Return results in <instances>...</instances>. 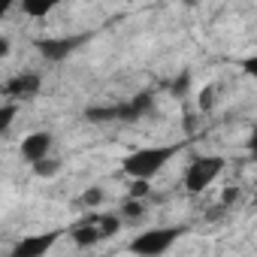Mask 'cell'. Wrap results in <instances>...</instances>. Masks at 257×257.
Listing matches in <instances>:
<instances>
[{
	"instance_id": "cell-8",
	"label": "cell",
	"mask_w": 257,
	"mask_h": 257,
	"mask_svg": "<svg viewBox=\"0 0 257 257\" xmlns=\"http://www.w3.org/2000/svg\"><path fill=\"white\" fill-rule=\"evenodd\" d=\"M73 239H76L79 248H91V245H97L103 236H100V227H97L94 221H88V224H82V227L73 230Z\"/></svg>"
},
{
	"instance_id": "cell-1",
	"label": "cell",
	"mask_w": 257,
	"mask_h": 257,
	"mask_svg": "<svg viewBox=\"0 0 257 257\" xmlns=\"http://www.w3.org/2000/svg\"><path fill=\"white\" fill-rule=\"evenodd\" d=\"M176 152H179V146H143L121 161V170L131 179H149L152 182L176 158Z\"/></svg>"
},
{
	"instance_id": "cell-13",
	"label": "cell",
	"mask_w": 257,
	"mask_h": 257,
	"mask_svg": "<svg viewBox=\"0 0 257 257\" xmlns=\"http://www.w3.org/2000/svg\"><path fill=\"white\" fill-rule=\"evenodd\" d=\"M10 52H13V43H10L7 37H0V58H7Z\"/></svg>"
},
{
	"instance_id": "cell-11",
	"label": "cell",
	"mask_w": 257,
	"mask_h": 257,
	"mask_svg": "<svg viewBox=\"0 0 257 257\" xmlns=\"http://www.w3.org/2000/svg\"><path fill=\"white\" fill-rule=\"evenodd\" d=\"M34 173H37V176H55V173H58V164H55L52 158H43V161L34 164Z\"/></svg>"
},
{
	"instance_id": "cell-12",
	"label": "cell",
	"mask_w": 257,
	"mask_h": 257,
	"mask_svg": "<svg viewBox=\"0 0 257 257\" xmlns=\"http://www.w3.org/2000/svg\"><path fill=\"white\" fill-rule=\"evenodd\" d=\"M82 200H85V206H88V209H94V206H100V203H103V191H100V188H88Z\"/></svg>"
},
{
	"instance_id": "cell-6",
	"label": "cell",
	"mask_w": 257,
	"mask_h": 257,
	"mask_svg": "<svg viewBox=\"0 0 257 257\" xmlns=\"http://www.w3.org/2000/svg\"><path fill=\"white\" fill-rule=\"evenodd\" d=\"M58 233H40V236H28L16 245V254L19 257H37V254H46L52 245H55Z\"/></svg>"
},
{
	"instance_id": "cell-9",
	"label": "cell",
	"mask_w": 257,
	"mask_h": 257,
	"mask_svg": "<svg viewBox=\"0 0 257 257\" xmlns=\"http://www.w3.org/2000/svg\"><path fill=\"white\" fill-rule=\"evenodd\" d=\"M215 97H218V88H215V85H206V88L200 91V100H197L200 112H209V109L215 106Z\"/></svg>"
},
{
	"instance_id": "cell-5",
	"label": "cell",
	"mask_w": 257,
	"mask_h": 257,
	"mask_svg": "<svg viewBox=\"0 0 257 257\" xmlns=\"http://www.w3.org/2000/svg\"><path fill=\"white\" fill-rule=\"evenodd\" d=\"M40 73H19V76H13L10 82H7V97H13V100H22V97H31L37 88H40Z\"/></svg>"
},
{
	"instance_id": "cell-2",
	"label": "cell",
	"mask_w": 257,
	"mask_h": 257,
	"mask_svg": "<svg viewBox=\"0 0 257 257\" xmlns=\"http://www.w3.org/2000/svg\"><path fill=\"white\" fill-rule=\"evenodd\" d=\"M221 173H224V158H218V155L194 158V161L185 167V188H188L191 194H200V191H206Z\"/></svg>"
},
{
	"instance_id": "cell-4",
	"label": "cell",
	"mask_w": 257,
	"mask_h": 257,
	"mask_svg": "<svg viewBox=\"0 0 257 257\" xmlns=\"http://www.w3.org/2000/svg\"><path fill=\"white\" fill-rule=\"evenodd\" d=\"M52 146H55L52 134H46V131H34V134H28V137L19 143V152H22V158H25L28 164H37V161H43V158L52 155Z\"/></svg>"
},
{
	"instance_id": "cell-3",
	"label": "cell",
	"mask_w": 257,
	"mask_h": 257,
	"mask_svg": "<svg viewBox=\"0 0 257 257\" xmlns=\"http://www.w3.org/2000/svg\"><path fill=\"white\" fill-rule=\"evenodd\" d=\"M182 236L179 227H158V230H146L140 233L134 242H131V251L134 254H146V257H158L164 251H170L176 245V239Z\"/></svg>"
},
{
	"instance_id": "cell-14",
	"label": "cell",
	"mask_w": 257,
	"mask_h": 257,
	"mask_svg": "<svg viewBox=\"0 0 257 257\" xmlns=\"http://www.w3.org/2000/svg\"><path fill=\"white\" fill-rule=\"evenodd\" d=\"M16 4H19V0H0V19H4V16H7Z\"/></svg>"
},
{
	"instance_id": "cell-10",
	"label": "cell",
	"mask_w": 257,
	"mask_h": 257,
	"mask_svg": "<svg viewBox=\"0 0 257 257\" xmlns=\"http://www.w3.org/2000/svg\"><path fill=\"white\" fill-rule=\"evenodd\" d=\"M16 103H7V106H0V134H7L10 131V124L16 121Z\"/></svg>"
},
{
	"instance_id": "cell-7",
	"label": "cell",
	"mask_w": 257,
	"mask_h": 257,
	"mask_svg": "<svg viewBox=\"0 0 257 257\" xmlns=\"http://www.w3.org/2000/svg\"><path fill=\"white\" fill-rule=\"evenodd\" d=\"M61 4H64V0H19L22 13H28V16H34V19H43V16H49V13H55Z\"/></svg>"
}]
</instances>
